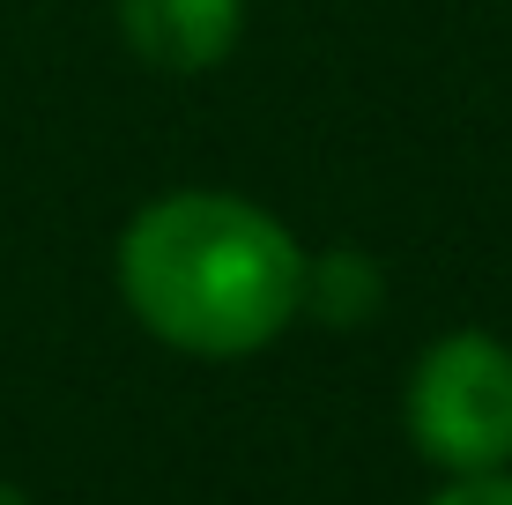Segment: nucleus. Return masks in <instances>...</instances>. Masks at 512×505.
<instances>
[{"mask_svg":"<svg viewBox=\"0 0 512 505\" xmlns=\"http://www.w3.org/2000/svg\"><path fill=\"white\" fill-rule=\"evenodd\" d=\"M431 505H512V476H505V468H498V476H453Z\"/></svg>","mask_w":512,"mask_h":505,"instance_id":"obj_5","label":"nucleus"},{"mask_svg":"<svg viewBox=\"0 0 512 505\" xmlns=\"http://www.w3.org/2000/svg\"><path fill=\"white\" fill-rule=\"evenodd\" d=\"M386 298V275H379V260L372 253H320V260H305V305L297 312H312V320H327V327H364L379 312Z\"/></svg>","mask_w":512,"mask_h":505,"instance_id":"obj_4","label":"nucleus"},{"mask_svg":"<svg viewBox=\"0 0 512 505\" xmlns=\"http://www.w3.org/2000/svg\"><path fill=\"white\" fill-rule=\"evenodd\" d=\"M0 505H30L23 491H15V483H0Z\"/></svg>","mask_w":512,"mask_h":505,"instance_id":"obj_6","label":"nucleus"},{"mask_svg":"<svg viewBox=\"0 0 512 505\" xmlns=\"http://www.w3.org/2000/svg\"><path fill=\"white\" fill-rule=\"evenodd\" d=\"M112 8L134 60L164 67V75H201V67L231 60L245 30V0H112Z\"/></svg>","mask_w":512,"mask_h":505,"instance_id":"obj_3","label":"nucleus"},{"mask_svg":"<svg viewBox=\"0 0 512 505\" xmlns=\"http://www.w3.org/2000/svg\"><path fill=\"white\" fill-rule=\"evenodd\" d=\"M409 439L446 476H498L512 461V350L498 335L461 327L416 357Z\"/></svg>","mask_w":512,"mask_h":505,"instance_id":"obj_2","label":"nucleus"},{"mask_svg":"<svg viewBox=\"0 0 512 505\" xmlns=\"http://www.w3.org/2000/svg\"><path fill=\"white\" fill-rule=\"evenodd\" d=\"M119 290L186 357H253L305 305V253L238 194H164L119 238Z\"/></svg>","mask_w":512,"mask_h":505,"instance_id":"obj_1","label":"nucleus"}]
</instances>
